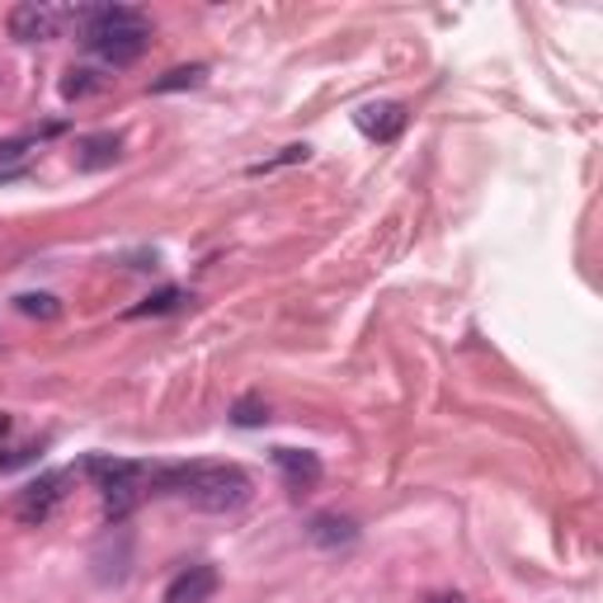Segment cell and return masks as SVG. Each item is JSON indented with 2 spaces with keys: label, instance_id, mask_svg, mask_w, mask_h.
Masks as SVG:
<instances>
[{
  "label": "cell",
  "instance_id": "1",
  "mask_svg": "<svg viewBox=\"0 0 603 603\" xmlns=\"http://www.w3.org/2000/svg\"><path fill=\"white\" fill-rule=\"evenodd\" d=\"M151 486L160 495H179L204 514H231L250 500V476L231 462H189V467H160L151 472Z\"/></svg>",
  "mask_w": 603,
  "mask_h": 603
},
{
  "label": "cell",
  "instance_id": "2",
  "mask_svg": "<svg viewBox=\"0 0 603 603\" xmlns=\"http://www.w3.org/2000/svg\"><path fill=\"white\" fill-rule=\"evenodd\" d=\"M71 19L80 24V43L113 71L132 67L151 48V19L132 6H76Z\"/></svg>",
  "mask_w": 603,
  "mask_h": 603
},
{
  "label": "cell",
  "instance_id": "3",
  "mask_svg": "<svg viewBox=\"0 0 603 603\" xmlns=\"http://www.w3.org/2000/svg\"><path fill=\"white\" fill-rule=\"evenodd\" d=\"M67 19H71L67 6H52V0H19L6 19V29L14 43H52Z\"/></svg>",
  "mask_w": 603,
  "mask_h": 603
},
{
  "label": "cell",
  "instance_id": "4",
  "mask_svg": "<svg viewBox=\"0 0 603 603\" xmlns=\"http://www.w3.org/2000/svg\"><path fill=\"white\" fill-rule=\"evenodd\" d=\"M67 472H48V476H38V481H29L24 491H19V500H14V518L19 524H29V528H38V524H48V518L57 514V505L67 500Z\"/></svg>",
  "mask_w": 603,
  "mask_h": 603
},
{
  "label": "cell",
  "instance_id": "5",
  "mask_svg": "<svg viewBox=\"0 0 603 603\" xmlns=\"http://www.w3.org/2000/svg\"><path fill=\"white\" fill-rule=\"evenodd\" d=\"M406 105H396V99H382V105H364L354 113V123L364 137H373V142H396L401 132H406Z\"/></svg>",
  "mask_w": 603,
  "mask_h": 603
},
{
  "label": "cell",
  "instance_id": "6",
  "mask_svg": "<svg viewBox=\"0 0 603 603\" xmlns=\"http://www.w3.org/2000/svg\"><path fill=\"white\" fill-rule=\"evenodd\" d=\"M217 594V571L208 561H198V566H185L170 585H166V603H208Z\"/></svg>",
  "mask_w": 603,
  "mask_h": 603
},
{
  "label": "cell",
  "instance_id": "7",
  "mask_svg": "<svg viewBox=\"0 0 603 603\" xmlns=\"http://www.w3.org/2000/svg\"><path fill=\"white\" fill-rule=\"evenodd\" d=\"M118 156H123V137H118V132L80 137V142H76V170H86V175L109 170V166H118Z\"/></svg>",
  "mask_w": 603,
  "mask_h": 603
},
{
  "label": "cell",
  "instance_id": "8",
  "mask_svg": "<svg viewBox=\"0 0 603 603\" xmlns=\"http://www.w3.org/2000/svg\"><path fill=\"white\" fill-rule=\"evenodd\" d=\"M274 467L284 472L288 491H312L320 481V457L316 453H297V448H274Z\"/></svg>",
  "mask_w": 603,
  "mask_h": 603
},
{
  "label": "cell",
  "instance_id": "9",
  "mask_svg": "<svg viewBox=\"0 0 603 603\" xmlns=\"http://www.w3.org/2000/svg\"><path fill=\"white\" fill-rule=\"evenodd\" d=\"M307 537L316 542V547H349V542L358 537V528H354V518L316 514V518H312V528H307Z\"/></svg>",
  "mask_w": 603,
  "mask_h": 603
},
{
  "label": "cell",
  "instance_id": "10",
  "mask_svg": "<svg viewBox=\"0 0 603 603\" xmlns=\"http://www.w3.org/2000/svg\"><path fill=\"white\" fill-rule=\"evenodd\" d=\"M86 476L105 491V486H118V481H142V467L123 457H86Z\"/></svg>",
  "mask_w": 603,
  "mask_h": 603
},
{
  "label": "cell",
  "instance_id": "11",
  "mask_svg": "<svg viewBox=\"0 0 603 603\" xmlns=\"http://www.w3.org/2000/svg\"><path fill=\"white\" fill-rule=\"evenodd\" d=\"M99 495H105V524H123L142 500V481H118V486H105Z\"/></svg>",
  "mask_w": 603,
  "mask_h": 603
},
{
  "label": "cell",
  "instance_id": "12",
  "mask_svg": "<svg viewBox=\"0 0 603 603\" xmlns=\"http://www.w3.org/2000/svg\"><path fill=\"white\" fill-rule=\"evenodd\" d=\"M208 80V67L204 62H189V67H170L166 76L151 80V95H175V90H198Z\"/></svg>",
  "mask_w": 603,
  "mask_h": 603
},
{
  "label": "cell",
  "instance_id": "13",
  "mask_svg": "<svg viewBox=\"0 0 603 603\" xmlns=\"http://www.w3.org/2000/svg\"><path fill=\"white\" fill-rule=\"evenodd\" d=\"M185 302H194L185 288H160V293H151L147 302H137V307H128L123 316L128 320H142V316H170V312H179Z\"/></svg>",
  "mask_w": 603,
  "mask_h": 603
},
{
  "label": "cell",
  "instance_id": "14",
  "mask_svg": "<svg viewBox=\"0 0 603 603\" xmlns=\"http://www.w3.org/2000/svg\"><path fill=\"white\" fill-rule=\"evenodd\" d=\"M105 86H109V76H99L95 67H71L62 76V99H90V95H99Z\"/></svg>",
  "mask_w": 603,
  "mask_h": 603
},
{
  "label": "cell",
  "instance_id": "15",
  "mask_svg": "<svg viewBox=\"0 0 603 603\" xmlns=\"http://www.w3.org/2000/svg\"><path fill=\"white\" fill-rule=\"evenodd\" d=\"M14 312L29 316V320H57V316H62V302H57L52 293H19Z\"/></svg>",
  "mask_w": 603,
  "mask_h": 603
},
{
  "label": "cell",
  "instance_id": "16",
  "mask_svg": "<svg viewBox=\"0 0 603 603\" xmlns=\"http://www.w3.org/2000/svg\"><path fill=\"white\" fill-rule=\"evenodd\" d=\"M265 419H269V406L259 396H240L231 406V425L236 429H255V425H265Z\"/></svg>",
  "mask_w": 603,
  "mask_h": 603
},
{
  "label": "cell",
  "instance_id": "17",
  "mask_svg": "<svg viewBox=\"0 0 603 603\" xmlns=\"http://www.w3.org/2000/svg\"><path fill=\"white\" fill-rule=\"evenodd\" d=\"M307 156H312L307 142H293V147H284L278 156H269V160H259V166H250V175H274V170H284V166H302Z\"/></svg>",
  "mask_w": 603,
  "mask_h": 603
},
{
  "label": "cell",
  "instance_id": "18",
  "mask_svg": "<svg viewBox=\"0 0 603 603\" xmlns=\"http://www.w3.org/2000/svg\"><path fill=\"white\" fill-rule=\"evenodd\" d=\"M38 453H43V444H24V448H10V453H0V472L29 467V462H38Z\"/></svg>",
  "mask_w": 603,
  "mask_h": 603
},
{
  "label": "cell",
  "instance_id": "19",
  "mask_svg": "<svg viewBox=\"0 0 603 603\" xmlns=\"http://www.w3.org/2000/svg\"><path fill=\"white\" fill-rule=\"evenodd\" d=\"M29 151V142H0V170H14V160Z\"/></svg>",
  "mask_w": 603,
  "mask_h": 603
},
{
  "label": "cell",
  "instance_id": "20",
  "mask_svg": "<svg viewBox=\"0 0 603 603\" xmlns=\"http://www.w3.org/2000/svg\"><path fill=\"white\" fill-rule=\"evenodd\" d=\"M6 434H10V415H6V411H0V438H6Z\"/></svg>",
  "mask_w": 603,
  "mask_h": 603
},
{
  "label": "cell",
  "instance_id": "21",
  "mask_svg": "<svg viewBox=\"0 0 603 603\" xmlns=\"http://www.w3.org/2000/svg\"><path fill=\"white\" fill-rule=\"evenodd\" d=\"M434 603H462V599H457V594H444V599H434Z\"/></svg>",
  "mask_w": 603,
  "mask_h": 603
},
{
  "label": "cell",
  "instance_id": "22",
  "mask_svg": "<svg viewBox=\"0 0 603 603\" xmlns=\"http://www.w3.org/2000/svg\"><path fill=\"white\" fill-rule=\"evenodd\" d=\"M0 90H6V67H0Z\"/></svg>",
  "mask_w": 603,
  "mask_h": 603
}]
</instances>
